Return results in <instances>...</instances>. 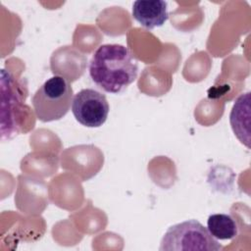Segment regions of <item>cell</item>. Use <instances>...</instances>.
Masks as SVG:
<instances>
[{"label": "cell", "mask_w": 251, "mask_h": 251, "mask_svg": "<svg viewBox=\"0 0 251 251\" xmlns=\"http://www.w3.org/2000/svg\"><path fill=\"white\" fill-rule=\"evenodd\" d=\"M138 63L131 51L121 44H103L89 63L92 81L109 93H121L137 77Z\"/></svg>", "instance_id": "cell-1"}, {"label": "cell", "mask_w": 251, "mask_h": 251, "mask_svg": "<svg viewBox=\"0 0 251 251\" xmlns=\"http://www.w3.org/2000/svg\"><path fill=\"white\" fill-rule=\"evenodd\" d=\"M73 99L74 91L70 82L61 75H54L32 97L35 116L43 123L61 120L69 112Z\"/></svg>", "instance_id": "cell-2"}, {"label": "cell", "mask_w": 251, "mask_h": 251, "mask_svg": "<svg viewBox=\"0 0 251 251\" xmlns=\"http://www.w3.org/2000/svg\"><path fill=\"white\" fill-rule=\"evenodd\" d=\"M223 246L207 227L196 220L170 226L161 240V251H219Z\"/></svg>", "instance_id": "cell-3"}, {"label": "cell", "mask_w": 251, "mask_h": 251, "mask_svg": "<svg viewBox=\"0 0 251 251\" xmlns=\"http://www.w3.org/2000/svg\"><path fill=\"white\" fill-rule=\"evenodd\" d=\"M109 109L106 96L92 88L78 91L72 103L74 117L80 125L87 127L101 126L107 120Z\"/></svg>", "instance_id": "cell-4"}, {"label": "cell", "mask_w": 251, "mask_h": 251, "mask_svg": "<svg viewBox=\"0 0 251 251\" xmlns=\"http://www.w3.org/2000/svg\"><path fill=\"white\" fill-rule=\"evenodd\" d=\"M1 83L2 101L8 102V116L2 119V122L5 121V119H8V123L3 128H1V131H3L7 126V131L2 136V139L5 138V135L8 139H10L17 135L20 130V113L22 110V100L19 95L18 88L14 85L15 81L12 75L9 73H6L5 70H2Z\"/></svg>", "instance_id": "cell-5"}, {"label": "cell", "mask_w": 251, "mask_h": 251, "mask_svg": "<svg viewBox=\"0 0 251 251\" xmlns=\"http://www.w3.org/2000/svg\"><path fill=\"white\" fill-rule=\"evenodd\" d=\"M132 16L148 29L159 27L169 19L168 3L163 0H137L132 5Z\"/></svg>", "instance_id": "cell-6"}, {"label": "cell", "mask_w": 251, "mask_h": 251, "mask_svg": "<svg viewBox=\"0 0 251 251\" xmlns=\"http://www.w3.org/2000/svg\"><path fill=\"white\" fill-rule=\"evenodd\" d=\"M250 92H246L235 100L229 115V122L235 136L248 148H250Z\"/></svg>", "instance_id": "cell-7"}, {"label": "cell", "mask_w": 251, "mask_h": 251, "mask_svg": "<svg viewBox=\"0 0 251 251\" xmlns=\"http://www.w3.org/2000/svg\"><path fill=\"white\" fill-rule=\"evenodd\" d=\"M207 229L218 240H231L238 234L235 220L227 214H213L207 220Z\"/></svg>", "instance_id": "cell-8"}]
</instances>
